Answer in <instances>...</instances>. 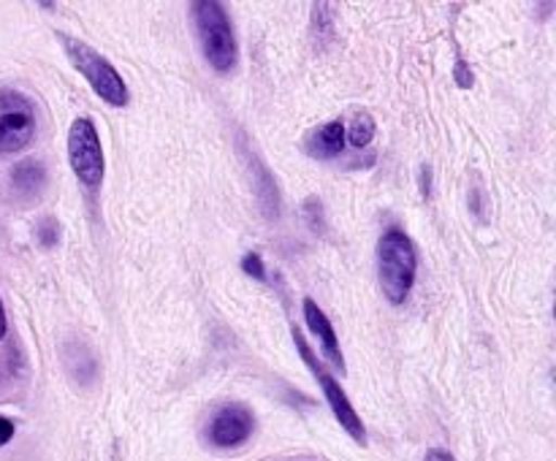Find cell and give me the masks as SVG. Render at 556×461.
I'll return each mask as SVG.
<instances>
[{
  "label": "cell",
  "instance_id": "30bf717a",
  "mask_svg": "<svg viewBox=\"0 0 556 461\" xmlns=\"http://www.w3.org/2000/svg\"><path fill=\"white\" fill-rule=\"evenodd\" d=\"M11 179H14V184L22 190V193H33V190L41 188L43 179H47V174H43L41 163L25 161L14 168Z\"/></svg>",
  "mask_w": 556,
  "mask_h": 461
},
{
  "label": "cell",
  "instance_id": "277c9868",
  "mask_svg": "<svg viewBox=\"0 0 556 461\" xmlns=\"http://www.w3.org/2000/svg\"><path fill=\"white\" fill-rule=\"evenodd\" d=\"M293 342H296L299 353H302V358H304V363H307V367H309V372H313L315 377H318L320 388H324V394H326V401H329V405H331V412H334V418H337V421H340V426L345 428V432L351 434V437L356 439V443H362V445L367 443V432H364V423H362V418H358V412L353 410V405H351V399H348V394L340 388V383H337V380L331 377L329 369H326L324 363L318 361V356H315V353H313V347L307 345V340H304V336L299 334L296 329H293Z\"/></svg>",
  "mask_w": 556,
  "mask_h": 461
},
{
  "label": "cell",
  "instance_id": "7c38bea8",
  "mask_svg": "<svg viewBox=\"0 0 556 461\" xmlns=\"http://www.w3.org/2000/svg\"><path fill=\"white\" fill-rule=\"evenodd\" d=\"M242 269L248 271V274L258 277V280H264L266 277V269H264V260H261L258 253H248L242 258Z\"/></svg>",
  "mask_w": 556,
  "mask_h": 461
},
{
  "label": "cell",
  "instance_id": "9c48e42d",
  "mask_svg": "<svg viewBox=\"0 0 556 461\" xmlns=\"http://www.w3.org/2000/svg\"><path fill=\"white\" fill-rule=\"evenodd\" d=\"M342 150H345V125L340 119H331L307 136V152L318 161H331Z\"/></svg>",
  "mask_w": 556,
  "mask_h": 461
},
{
  "label": "cell",
  "instance_id": "9a60e30c",
  "mask_svg": "<svg viewBox=\"0 0 556 461\" xmlns=\"http://www.w3.org/2000/svg\"><path fill=\"white\" fill-rule=\"evenodd\" d=\"M424 461H454V456L445 453V450H429Z\"/></svg>",
  "mask_w": 556,
  "mask_h": 461
},
{
  "label": "cell",
  "instance_id": "5bb4252c",
  "mask_svg": "<svg viewBox=\"0 0 556 461\" xmlns=\"http://www.w3.org/2000/svg\"><path fill=\"white\" fill-rule=\"evenodd\" d=\"M49 231H54V220H43V226H41V239H43V244H47V247H52L54 244V236Z\"/></svg>",
  "mask_w": 556,
  "mask_h": 461
},
{
  "label": "cell",
  "instance_id": "8fae6325",
  "mask_svg": "<svg viewBox=\"0 0 556 461\" xmlns=\"http://www.w3.org/2000/svg\"><path fill=\"white\" fill-rule=\"evenodd\" d=\"M372 136H375L372 117H369V114H356L351 123V130H348V141L362 150V146H367L369 141H372Z\"/></svg>",
  "mask_w": 556,
  "mask_h": 461
},
{
  "label": "cell",
  "instance_id": "7a4b0ae2",
  "mask_svg": "<svg viewBox=\"0 0 556 461\" xmlns=\"http://www.w3.org/2000/svg\"><path fill=\"white\" fill-rule=\"evenodd\" d=\"M195 27H199V41L204 49L206 60L215 71H231L237 63V38H233V27L228 22L226 9L220 3H195Z\"/></svg>",
  "mask_w": 556,
  "mask_h": 461
},
{
  "label": "cell",
  "instance_id": "ba28073f",
  "mask_svg": "<svg viewBox=\"0 0 556 461\" xmlns=\"http://www.w3.org/2000/svg\"><path fill=\"white\" fill-rule=\"evenodd\" d=\"M304 318H307L309 329L315 331V336H318L320 345H324L326 358H329L334 367L345 369V361H342V350H340V340H337V334H334V325L329 323V318L324 315V309H320L313 298H304Z\"/></svg>",
  "mask_w": 556,
  "mask_h": 461
},
{
  "label": "cell",
  "instance_id": "5b68a950",
  "mask_svg": "<svg viewBox=\"0 0 556 461\" xmlns=\"http://www.w3.org/2000/svg\"><path fill=\"white\" fill-rule=\"evenodd\" d=\"M68 161L74 174L87 188H98L103 182V150L98 130L90 117H76L68 130Z\"/></svg>",
  "mask_w": 556,
  "mask_h": 461
},
{
  "label": "cell",
  "instance_id": "2e32d148",
  "mask_svg": "<svg viewBox=\"0 0 556 461\" xmlns=\"http://www.w3.org/2000/svg\"><path fill=\"white\" fill-rule=\"evenodd\" d=\"M5 334V312H3V304H0V340Z\"/></svg>",
  "mask_w": 556,
  "mask_h": 461
},
{
  "label": "cell",
  "instance_id": "6da1fadb",
  "mask_svg": "<svg viewBox=\"0 0 556 461\" xmlns=\"http://www.w3.org/2000/svg\"><path fill=\"white\" fill-rule=\"evenodd\" d=\"M416 247L402 228H389L378 242V277L386 298L402 304L416 282Z\"/></svg>",
  "mask_w": 556,
  "mask_h": 461
},
{
  "label": "cell",
  "instance_id": "4fadbf2b",
  "mask_svg": "<svg viewBox=\"0 0 556 461\" xmlns=\"http://www.w3.org/2000/svg\"><path fill=\"white\" fill-rule=\"evenodd\" d=\"M11 437H14V423L9 418H0V445L9 443Z\"/></svg>",
  "mask_w": 556,
  "mask_h": 461
},
{
  "label": "cell",
  "instance_id": "3957f363",
  "mask_svg": "<svg viewBox=\"0 0 556 461\" xmlns=\"http://www.w3.org/2000/svg\"><path fill=\"white\" fill-rule=\"evenodd\" d=\"M60 41H63L74 68L90 81V87L103 98V101L112 103V106H125V103H128V87H125L123 76L117 74V68H114L106 57H101L96 49L87 47L85 41H76V38L71 36H60Z\"/></svg>",
  "mask_w": 556,
  "mask_h": 461
},
{
  "label": "cell",
  "instance_id": "52a82bcc",
  "mask_svg": "<svg viewBox=\"0 0 556 461\" xmlns=\"http://www.w3.org/2000/svg\"><path fill=\"white\" fill-rule=\"evenodd\" d=\"M255 418L248 407L242 405H228L212 418L210 423V439L217 448H233V445H242L244 439L253 434Z\"/></svg>",
  "mask_w": 556,
  "mask_h": 461
},
{
  "label": "cell",
  "instance_id": "8992f818",
  "mask_svg": "<svg viewBox=\"0 0 556 461\" xmlns=\"http://www.w3.org/2000/svg\"><path fill=\"white\" fill-rule=\"evenodd\" d=\"M36 136V108L16 90H0V152H20Z\"/></svg>",
  "mask_w": 556,
  "mask_h": 461
}]
</instances>
